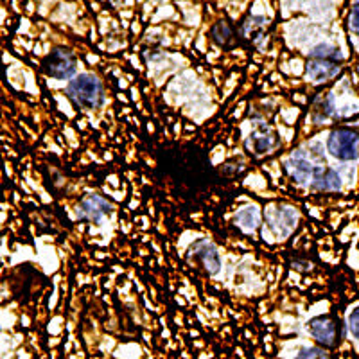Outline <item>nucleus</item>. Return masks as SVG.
Masks as SVG:
<instances>
[{
    "mask_svg": "<svg viewBox=\"0 0 359 359\" xmlns=\"http://www.w3.org/2000/svg\"><path fill=\"white\" fill-rule=\"evenodd\" d=\"M341 53L338 47L329 43H322L314 47L309 53L306 65L307 78L313 83H325L331 81L341 72Z\"/></svg>",
    "mask_w": 359,
    "mask_h": 359,
    "instance_id": "obj_1",
    "label": "nucleus"
},
{
    "mask_svg": "<svg viewBox=\"0 0 359 359\" xmlns=\"http://www.w3.org/2000/svg\"><path fill=\"white\" fill-rule=\"evenodd\" d=\"M67 95L76 107L85 108V110L101 107L104 101V90L94 74H79L78 78L72 79L67 86Z\"/></svg>",
    "mask_w": 359,
    "mask_h": 359,
    "instance_id": "obj_2",
    "label": "nucleus"
},
{
    "mask_svg": "<svg viewBox=\"0 0 359 359\" xmlns=\"http://www.w3.org/2000/svg\"><path fill=\"white\" fill-rule=\"evenodd\" d=\"M327 149L341 162H354L359 158V131L354 128H336L329 135Z\"/></svg>",
    "mask_w": 359,
    "mask_h": 359,
    "instance_id": "obj_3",
    "label": "nucleus"
},
{
    "mask_svg": "<svg viewBox=\"0 0 359 359\" xmlns=\"http://www.w3.org/2000/svg\"><path fill=\"white\" fill-rule=\"evenodd\" d=\"M76 69H78V60L67 49H54L43 60L45 74L54 79L72 78L76 74Z\"/></svg>",
    "mask_w": 359,
    "mask_h": 359,
    "instance_id": "obj_4",
    "label": "nucleus"
},
{
    "mask_svg": "<svg viewBox=\"0 0 359 359\" xmlns=\"http://www.w3.org/2000/svg\"><path fill=\"white\" fill-rule=\"evenodd\" d=\"M309 332L322 347L332 348L341 338V325L332 316H316L309 322Z\"/></svg>",
    "mask_w": 359,
    "mask_h": 359,
    "instance_id": "obj_5",
    "label": "nucleus"
},
{
    "mask_svg": "<svg viewBox=\"0 0 359 359\" xmlns=\"http://www.w3.org/2000/svg\"><path fill=\"white\" fill-rule=\"evenodd\" d=\"M187 259L192 264H196L198 268L207 271L208 275H216L221 268L219 252H217V248L212 243L208 241L194 243L191 246V250H189Z\"/></svg>",
    "mask_w": 359,
    "mask_h": 359,
    "instance_id": "obj_6",
    "label": "nucleus"
},
{
    "mask_svg": "<svg viewBox=\"0 0 359 359\" xmlns=\"http://www.w3.org/2000/svg\"><path fill=\"white\" fill-rule=\"evenodd\" d=\"M111 214H114V205L97 194L83 198L78 205V217L83 221H90V223H99Z\"/></svg>",
    "mask_w": 359,
    "mask_h": 359,
    "instance_id": "obj_7",
    "label": "nucleus"
},
{
    "mask_svg": "<svg viewBox=\"0 0 359 359\" xmlns=\"http://www.w3.org/2000/svg\"><path fill=\"white\" fill-rule=\"evenodd\" d=\"M320 169L322 168L313 165V162L307 160L302 153H297V155L287 160V171H290L291 178L302 185H311V182H313V178Z\"/></svg>",
    "mask_w": 359,
    "mask_h": 359,
    "instance_id": "obj_8",
    "label": "nucleus"
},
{
    "mask_svg": "<svg viewBox=\"0 0 359 359\" xmlns=\"http://www.w3.org/2000/svg\"><path fill=\"white\" fill-rule=\"evenodd\" d=\"M278 144L280 142H278L277 135H275L271 130H268V128H259V130H255L252 135H250V140H248V147L255 153V155H266V153H271Z\"/></svg>",
    "mask_w": 359,
    "mask_h": 359,
    "instance_id": "obj_9",
    "label": "nucleus"
},
{
    "mask_svg": "<svg viewBox=\"0 0 359 359\" xmlns=\"http://www.w3.org/2000/svg\"><path fill=\"white\" fill-rule=\"evenodd\" d=\"M311 189L314 191H325V192H334L341 189V178H339L338 172L334 169L322 168L316 176L311 182Z\"/></svg>",
    "mask_w": 359,
    "mask_h": 359,
    "instance_id": "obj_10",
    "label": "nucleus"
},
{
    "mask_svg": "<svg viewBox=\"0 0 359 359\" xmlns=\"http://www.w3.org/2000/svg\"><path fill=\"white\" fill-rule=\"evenodd\" d=\"M210 34H212V40L216 41L217 45L224 47V45L230 43V40H232V36H233L232 25H230L226 20H219L212 27V33Z\"/></svg>",
    "mask_w": 359,
    "mask_h": 359,
    "instance_id": "obj_11",
    "label": "nucleus"
},
{
    "mask_svg": "<svg viewBox=\"0 0 359 359\" xmlns=\"http://www.w3.org/2000/svg\"><path fill=\"white\" fill-rule=\"evenodd\" d=\"M236 221L241 224L245 230H255L259 224V212L255 210V208L246 207V208H243L241 212L237 214Z\"/></svg>",
    "mask_w": 359,
    "mask_h": 359,
    "instance_id": "obj_12",
    "label": "nucleus"
},
{
    "mask_svg": "<svg viewBox=\"0 0 359 359\" xmlns=\"http://www.w3.org/2000/svg\"><path fill=\"white\" fill-rule=\"evenodd\" d=\"M266 18L262 17H253V18H248V20L243 24V34L245 36H250L252 38L253 34H257L259 33V29H262L266 25Z\"/></svg>",
    "mask_w": 359,
    "mask_h": 359,
    "instance_id": "obj_13",
    "label": "nucleus"
},
{
    "mask_svg": "<svg viewBox=\"0 0 359 359\" xmlns=\"http://www.w3.org/2000/svg\"><path fill=\"white\" fill-rule=\"evenodd\" d=\"M294 359H329V354L323 352L322 348L309 347V348H302V351L298 352Z\"/></svg>",
    "mask_w": 359,
    "mask_h": 359,
    "instance_id": "obj_14",
    "label": "nucleus"
},
{
    "mask_svg": "<svg viewBox=\"0 0 359 359\" xmlns=\"http://www.w3.org/2000/svg\"><path fill=\"white\" fill-rule=\"evenodd\" d=\"M348 27H351L352 33L359 34V0H355L351 8V13H348Z\"/></svg>",
    "mask_w": 359,
    "mask_h": 359,
    "instance_id": "obj_15",
    "label": "nucleus"
},
{
    "mask_svg": "<svg viewBox=\"0 0 359 359\" xmlns=\"http://www.w3.org/2000/svg\"><path fill=\"white\" fill-rule=\"evenodd\" d=\"M348 331H351V334L354 338L359 339V306L348 316Z\"/></svg>",
    "mask_w": 359,
    "mask_h": 359,
    "instance_id": "obj_16",
    "label": "nucleus"
},
{
    "mask_svg": "<svg viewBox=\"0 0 359 359\" xmlns=\"http://www.w3.org/2000/svg\"><path fill=\"white\" fill-rule=\"evenodd\" d=\"M291 266H293L294 269H300V271H307V269H311V262L309 261H300V259H293L291 261Z\"/></svg>",
    "mask_w": 359,
    "mask_h": 359,
    "instance_id": "obj_17",
    "label": "nucleus"
}]
</instances>
